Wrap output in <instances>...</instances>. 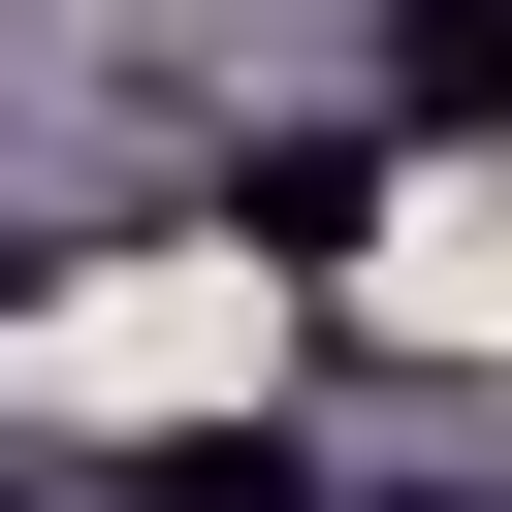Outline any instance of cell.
<instances>
[{"label":"cell","instance_id":"obj_2","mask_svg":"<svg viewBox=\"0 0 512 512\" xmlns=\"http://www.w3.org/2000/svg\"><path fill=\"white\" fill-rule=\"evenodd\" d=\"M128 512H320V448H288V416H192V448H160Z\"/></svg>","mask_w":512,"mask_h":512},{"label":"cell","instance_id":"obj_1","mask_svg":"<svg viewBox=\"0 0 512 512\" xmlns=\"http://www.w3.org/2000/svg\"><path fill=\"white\" fill-rule=\"evenodd\" d=\"M384 96L416 128H512V0H384Z\"/></svg>","mask_w":512,"mask_h":512}]
</instances>
